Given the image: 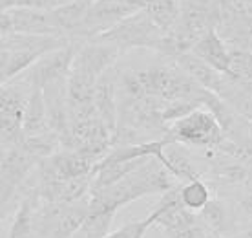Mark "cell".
Instances as JSON below:
<instances>
[{"label":"cell","mask_w":252,"mask_h":238,"mask_svg":"<svg viewBox=\"0 0 252 238\" xmlns=\"http://www.w3.org/2000/svg\"><path fill=\"white\" fill-rule=\"evenodd\" d=\"M176 187V178L156 158H148L141 167L104 189L90 193L88 207L112 211L117 214L121 207L148 195H164Z\"/></svg>","instance_id":"6da1fadb"},{"label":"cell","mask_w":252,"mask_h":238,"mask_svg":"<svg viewBox=\"0 0 252 238\" xmlns=\"http://www.w3.org/2000/svg\"><path fill=\"white\" fill-rule=\"evenodd\" d=\"M166 139L170 143L189 145L203 151L216 152L225 141V134L214 114L205 107H199L168 125Z\"/></svg>","instance_id":"7a4b0ae2"},{"label":"cell","mask_w":252,"mask_h":238,"mask_svg":"<svg viewBox=\"0 0 252 238\" xmlns=\"http://www.w3.org/2000/svg\"><path fill=\"white\" fill-rule=\"evenodd\" d=\"M163 37L164 33L152 22L148 13L145 9H139V11L128 15L121 22H117L115 26H112L104 33L94 37L92 40L110 44V46L117 48L119 53H123L132 48H150V50L159 51Z\"/></svg>","instance_id":"3957f363"},{"label":"cell","mask_w":252,"mask_h":238,"mask_svg":"<svg viewBox=\"0 0 252 238\" xmlns=\"http://www.w3.org/2000/svg\"><path fill=\"white\" fill-rule=\"evenodd\" d=\"M32 90V81L24 74L6 84H0V138L4 143H22L26 107H28Z\"/></svg>","instance_id":"277c9868"},{"label":"cell","mask_w":252,"mask_h":238,"mask_svg":"<svg viewBox=\"0 0 252 238\" xmlns=\"http://www.w3.org/2000/svg\"><path fill=\"white\" fill-rule=\"evenodd\" d=\"M190 53L194 57H197L199 61L207 63L210 68H214L220 74L227 72L228 64V46L225 44V40L218 35L214 28L208 30L195 40V44L192 46Z\"/></svg>","instance_id":"5b68a950"},{"label":"cell","mask_w":252,"mask_h":238,"mask_svg":"<svg viewBox=\"0 0 252 238\" xmlns=\"http://www.w3.org/2000/svg\"><path fill=\"white\" fill-rule=\"evenodd\" d=\"M174 59H176L177 68L183 70L192 81H195L199 86L208 90V92H212V94L218 92V88H220L225 74L216 72V70L210 68L207 63H203V61H199L197 57L192 55L190 51L189 53H181V55L174 57Z\"/></svg>","instance_id":"8992f818"},{"label":"cell","mask_w":252,"mask_h":238,"mask_svg":"<svg viewBox=\"0 0 252 238\" xmlns=\"http://www.w3.org/2000/svg\"><path fill=\"white\" fill-rule=\"evenodd\" d=\"M197 216H199L203 226L207 227L212 235L220 238H228V231L232 227V218H230V211L225 205V201L212 198L197 213Z\"/></svg>","instance_id":"52a82bcc"},{"label":"cell","mask_w":252,"mask_h":238,"mask_svg":"<svg viewBox=\"0 0 252 238\" xmlns=\"http://www.w3.org/2000/svg\"><path fill=\"white\" fill-rule=\"evenodd\" d=\"M115 218V213L102 211V209H92L88 207V213L82 220L81 227L75 231L71 238H104L110 233L112 222Z\"/></svg>","instance_id":"ba28073f"},{"label":"cell","mask_w":252,"mask_h":238,"mask_svg":"<svg viewBox=\"0 0 252 238\" xmlns=\"http://www.w3.org/2000/svg\"><path fill=\"white\" fill-rule=\"evenodd\" d=\"M35 207H37V196L30 191V195H24L17 209L9 238H35V226H33Z\"/></svg>","instance_id":"9c48e42d"},{"label":"cell","mask_w":252,"mask_h":238,"mask_svg":"<svg viewBox=\"0 0 252 238\" xmlns=\"http://www.w3.org/2000/svg\"><path fill=\"white\" fill-rule=\"evenodd\" d=\"M210 200H212V191L201 178L179 185V201L185 209L192 213H199Z\"/></svg>","instance_id":"30bf717a"},{"label":"cell","mask_w":252,"mask_h":238,"mask_svg":"<svg viewBox=\"0 0 252 238\" xmlns=\"http://www.w3.org/2000/svg\"><path fill=\"white\" fill-rule=\"evenodd\" d=\"M145 11L161 32L168 33L179 17V0H152Z\"/></svg>","instance_id":"8fae6325"},{"label":"cell","mask_w":252,"mask_h":238,"mask_svg":"<svg viewBox=\"0 0 252 238\" xmlns=\"http://www.w3.org/2000/svg\"><path fill=\"white\" fill-rule=\"evenodd\" d=\"M225 76L236 82L252 81V51L228 48V64Z\"/></svg>","instance_id":"7c38bea8"},{"label":"cell","mask_w":252,"mask_h":238,"mask_svg":"<svg viewBox=\"0 0 252 238\" xmlns=\"http://www.w3.org/2000/svg\"><path fill=\"white\" fill-rule=\"evenodd\" d=\"M158 216H159V207L156 205V207H154V211H152V213L148 214L145 220H139L137 226H135V229H133V233L128 238H145L146 233H148V229H150V227H154V224H156Z\"/></svg>","instance_id":"4fadbf2b"},{"label":"cell","mask_w":252,"mask_h":238,"mask_svg":"<svg viewBox=\"0 0 252 238\" xmlns=\"http://www.w3.org/2000/svg\"><path fill=\"white\" fill-rule=\"evenodd\" d=\"M238 207H240L241 213L247 214L249 218H252V189H249V191L243 193V196H241L240 201H238Z\"/></svg>","instance_id":"5bb4252c"},{"label":"cell","mask_w":252,"mask_h":238,"mask_svg":"<svg viewBox=\"0 0 252 238\" xmlns=\"http://www.w3.org/2000/svg\"><path fill=\"white\" fill-rule=\"evenodd\" d=\"M227 2H230L232 6L240 7V9H243V11L252 15V0H227Z\"/></svg>","instance_id":"9a60e30c"},{"label":"cell","mask_w":252,"mask_h":238,"mask_svg":"<svg viewBox=\"0 0 252 238\" xmlns=\"http://www.w3.org/2000/svg\"><path fill=\"white\" fill-rule=\"evenodd\" d=\"M241 84L245 86V90H247V92H249V95H251V97H252V81H249V82H241Z\"/></svg>","instance_id":"2e32d148"}]
</instances>
